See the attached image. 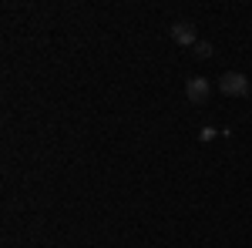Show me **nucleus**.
I'll use <instances>...</instances> for the list:
<instances>
[{
    "label": "nucleus",
    "mask_w": 252,
    "mask_h": 248,
    "mask_svg": "<svg viewBox=\"0 0 252 248\" xmlns=\"http://www.w3.org/2000/svg\"><path fill=\"white\" fill-rule=\"evenodd\" d=\"M219 91H222V94H229V97H246L252 91V84H249V77H246V74L229 71V74L219 77Z\"/></svg>",
    "instance_id": "1"
},
{
    "label": "nucleus",
    "mask_w": 252,
    "mask_h": 248,
    "mask_svg": "<svg viewBox=\"0 0 252 248\" xmlns=\"http://www.w3.org/2000/svg\"><path fill=\"white\" fill-rule=\"evenodd\" d=\"M212 94V84L205 81V77H189L185 81V97H189V104H205Z\"/></svg>",
    "instance_id": "2"
},
{
    "label": "nucleus",
    "mask_w": 252,
    "mask_h": 248,
    "mask_svg": "<svg viewBox=\"0 0 252 248\" xmlns=\"http://www.w3.org/2000/svg\"><path fill=\"white\" fill-rule=\"evenodd\" d=\"M172 40L175 44H182V47H195L198 44V30H195L192 20H178L172 24Z\"/></svg>",
    "instance_id": "3"
},
{
    "label": "nucleus",
    "mask_w": 252,
    "mask_h": 248,
    "mask_svg": "<svg viewBox=\"0 0 252 248\" xmlns=\"http://www.w3.org/2000/svg\"><path fill=\"white\" fill-rule=\"evenodd\" d=\"M195 57H212V44H209V40H198V44H195Z\"/></svg>",
    "instance_id": "4"
}]
</instances>
